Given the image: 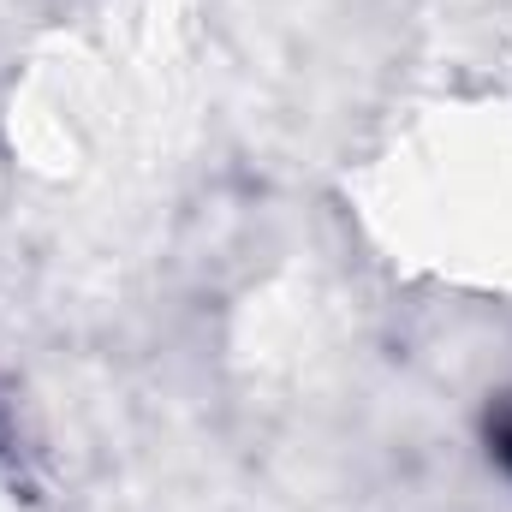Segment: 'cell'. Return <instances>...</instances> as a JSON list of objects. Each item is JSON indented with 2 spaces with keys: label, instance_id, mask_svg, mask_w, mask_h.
Returning a JSON list of instances; mask_svg holds the SVG:
<instances>
[{
  "label": "cell",
  "instance_id": "1",
  "mask_svg": "<svg viewBox=\"0 0 512 512\" xmlns=\"http://www.w3.org/2000/svg\"><path fill=\"white\" fill-rule=\"evenodd\" d=\"M483 441H489V459H495V465L512 477V399H501V405L489 411V423H483Z\"/></svg>",
  "mask_w": 512,
  "mask_h": 512
}]
</instances>
